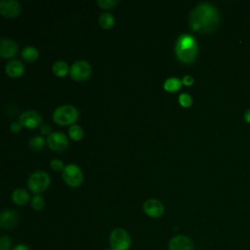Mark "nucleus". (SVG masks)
Listing matches in <instances>:
<instances>
[{"label":"nucleus","instance_id":"obj_1","mask_svg":"<svg viewBox=\"0 0 250 250\" xmlns=\"http://www.w3.org/2000/svg\"><path fill=\"white\" fill-rule=\"evenodd\" d=\"M219 19V12L214 5L210 3H200L192 9L189 22L193 30L207 33L217 27Z\"/></svg>","mask_w":250,"mask_h":250},{"label":"nucleus","instance_id":"obj_2","mask_svg":"<svg viewBox=\"0 0 250 250\" xmlns=\"http://www.w3.org/2000/svg\"><path fill=\"white\" fill-rule=\"evenodd\" d=\"M197 43L193 36L189 34H182L175 46V52L177 58L185 62L189 63L192 62L197 56Z\"/></svg>","mask_w":250,"mask_h":250},{"label":"nucleus","instance_id":"obj_3","mask_svg":"<svg viewBox=\"0 0 250 250\" xmlns=\"http://www.w3.org/2000/svg\"><path fill=\"white\" fill-rule=\"evenodd\" d=\"M108 241L112 250H129L132 245L129 232L122 228L112 229L109 234Z\"/></svg>","mask_w":250,"mask_h":250},{"label":"nucleus","instance_id":"obj_4","mask_svg":"<svg viewBox=\"0 0 250 250\" xmlns=\"http://www.w3.org/2000/svg\"><path fill=\"white\" fill-rule=\"evenodd\" d=\"M78 118L77 109L70 104L58 106L53 112V119L60 125H69L75 122Z\"/></svg>","mask_w":250,"mask_h":250},{"label":"nucleus","instance_id":"obj_5","mask_svg":"<svg viewBox=\"0 0 250 250\" xmlns=\"http://www.w3.org/2000/svg\"><path fill=\"white\" fill-rule=\"evenodd\" d=\"M50 185V177L45 171H36L32 173L28 180L27 186L33 192H41Z\"/></svg>","mask_w":250,"mask_h":250},{"label":"nucleus","instance_id":"obj_6","mask_svg":"<svg viewBox=\"0 0 250 250\" xmlns=\"http://www.w3.org/2000/svg\"><path fill=\"white\" fill-rule=\"evenodd\" d=\"M62 179L68 186L75 188L82 183L83 173L77 165L70 163L64 166L62 170Z\"/></svg>","mask_w":250,"mask_h":250},{"label":"nucleus","instance_id":"obj_7","mask_svg":"<svg viewBox=\"0 0 250 250\" xmlns=\"http://www.w3.org/2000/svg\"><path fill=\"white\" fill-rule=\"evenodd\" d=\"M69 72H70L71 77L74 80L83 81V80L88 79L89 76L91 75L92 67L88 62L80 60V61H76L75 62L72 63V65L70 66Z\"/></svg>","mask_w":250,"mask_h":250},{"label":"nucleus","instance_id":"obj_8","mask_svg":"<svg viewBox=\"0 0 250 250\" xmlns=\"http://www.w3.org/2000/svg\"><path fill=\"white\" fill-rule=\"evenodd\" d=\"M47 144L53 150L62 151L67 147L68 139L62 132H54L48 136Z\"/></svg>","mask_w":250,"mask_h":250},{"label":"nucleus","instance_id":"obj_9","mask_svg":"<svg viewBox=\"0 0 250 250\" xmlns=\"http://www.w3.org/2000/svg\"><path fill=\"white\" fill-rule=\"evenodd\" d=\"M144 212L151 218H159L164 213V205L162 202L155 198H150L145 201L143 205Z\"/></svg>","mask_w":250,"mask_h":250},{"label":"nucleus","instance_id":"obj_10","mask_svg":"<svg viewBox=\"0 0 250 250\" xmlns=\"http://www.w3.org/2000/svg\"><path fill=\"white\" fill-rule=\"evenodd\" d=\"M168 250H193V243L189 237L179 234L169 240Z\"/></svg>","mask_w":250,"mask_h":250},{"label":"nucleus","instance_id":"obj_11","mask_svg":"<svg viewBox=\"0 0 250 250\" xmlns=\"http://www.w3.org/2000/svg\"><path fill=\"white\" fill-rule=\"evenodd\" d=\"M0 13L6 18H15L21 13V6L16 0H1Z\"/></svg>","mask_w":250,"mask_h":250},{"label":"nucleus","instance_id":"obj_12","mask_svg":"<svg viewBox=\"0 0 250 250\" xmlns=\"http://www.w3.org/2000/svg\"><path fill=\"white\" fill-rule=\"evenodd\" d=\"M41 115L34 110H26L20 116V123L21 126H25L27 128H35L41 123Z\"/></svg>","mask_w":250,"mask_h":250},{"label":"nucleus","instance_id":"obj_13","mask_svg":"<svg viewBox=\"0 0 250 250\" xmlns=\"http://www.w3.org/2000/svg\"><path fill=\"white\" fill-rule=\"evenodd\" d=\"M19 222L18 213L14 210H4L0 215V226L3 229H9L14 228Z\"/></svg>","mask_w":250,"mask_h":250},{"label":"nucleus","instance_id":"obj_14","mask_svg":"<svg viewBox=\"0 0 250 250\" xmlns=\"http://www.w3.org/2000/svg\"><path fill=\"white\" fill-rule=\"evenodd\" d=\"M18 51V45L14 40L1 39L0 40V55L3 58H11Z\"/></svg>","mask_w":250,"mask_h":250},{"label":"nucleus","instance_id":"obj_15","mask_svg":"<svg viewBox=\"0 0 250 250\" xmlns=\"http://www.w3.org/2000/svg\"><path fill=\"white\" fill-rule=\"evenodd\" d=\"M5 71L11 77H19L23 73L24 65L19 60H12L6 64Z\"/></svg>","mask_w":250,"mask_h":250},{"label":"nucleus","instance_id":"obj_16","mask_svg":"<svg viewBox=\"0 0 250 250\" xmlns=\"http://www.w3.org/2000/svg\"><path fill=\"white\" fill-rule=\"evenodd\" d=\"M30 199L29 193L24 188H17L12 193V200L17 205H25Z\"/></svg>","mask_w":250,"mask_h":250},{"label":"nucleus","instance_id":"obj_17","mask_svg":"<svg viewBox=\"0 0 250 250\" xmlns=\"http://www.w3.org/2000/svg\"><path fill=\"white\" fill-rule=\"evenodd\" d=\"M52 70L57 76H64L70 69L64 61H57L52 65Z\"/></svg>","mask_w":250,"mask_h":250},{"label":"nucleus","instance_id":"obj_18","mask_svg":"<svg viewBox=\"0 0 250 250\" xmlns=\"http://www.w3.org/2000/svg\"><path fill=\"white\" fill-rule=\"evenodd\" d=\"M38 50L33 46H26L21 51V57L26 62H34L38 58Z\"/></svg>","mask_w":250,"mask_h":250},{"label":"nucleus","instance_id":"obj_19","mask_svg":"<svg viewBox=\"0 0 250 250\" xmlns=\"http://www.w3.org/2000/svg\"><path fill=\"white\" fill-rule=\"evenodd\" d=\"M182 83L183 82L177 77H169L164 81L163 86H164L165 90H167L169 92H174L181 88Z\"/></svg>","mask_w":250,"mask_h":250},{"label":"nucleus","instance_id":"obj_20","mask_svg":"<svg viewBox=\"0 0 250 250\" xmlns=\"http://www.w3.org/2000/svg\"><path fill=\"white\" fill-rule=\"evenodd\" d=\"M99 23L103 28H110L114 23V18L110 13H103L99 18Z\"/></svg>","mask_w":250,"mask_h":250},{"label":"nucleus","instance_id":"obj_21","mask_svg":"<svg viewBox=\"0 0 250 250\" xmlns=\"http://www.w3.org/2000/svg\"><path fill=\"white\" fill-rule=\"evenodd\" d=\"M68 134L70 136V138L74 141H79L82 139L83 137V129L79 126V125H76V124H73L69 127L68 129Z\"/></svg>","mask_w":250,"mask_h":250},{"label":"nucleus","instance_id":"obj_22","mask_svg":"<svg viewBox=\"0 0 250 250\" xmlns=\"http://www.w3.org/2000/svg\"><path fill=\"white\" fill-rule=\"evenodd\" d=\"M45 139L42 136H35L30 139L29 141V146L34 150H40L45 146Z\"/></svg>","mask_w":250,"mask_h":250},{"label":"nucleus","instance_id":"obj_23","mask_svg":"<svg viewBox=\"0 0 250 250\" xmlns=\"http://www.w3.org/2000/svg\"><path fill=\"white\" fill-rule=\"evenodd\" d=\"M31 207L33 210L35 211H40L42 210V208L44 207V204H45V201H44V198L39 195V194H35L32 198H31Z\"/></svg>","mask_w":250,"mask_h":250},{"label":"nucleus","instance_id":"obj_24","mask_svg":"<svg viewBox=\"0 0 250 250\" xmlns=\"http://www.w3.org/2000/svg\"><path fill=\"white\" fill-rule=\"evenodd\" d=\"M0 250H12V239L8 235L1 236Z\"/></svg>","mask_w":250,"mask_h":250},{"label":"nucleus","instance_id":"obj_25","mask_svg":"<svg viewBox=\"0 0 250 250\" xmlns=\"http://www.w3.org/2000/svg\"><path fill=\"white\" fill-rule=\"evenodd\" d=\"M179 102L183 106H189L192 104V98L188 93H182L179 96Z\"/></svg>","mask_w":250,"mask_h":250},{"label":"nucleus","instance_id":"obj_26","mask_svg":"<svg viewBox=\"0 0 250 250\" xmlns=\"http://www.w3.org/2000/svg\"><path fill=\"white\" fill-rule=\"evenodd\" d=\"M119 1L118 0H98V4L103 9H111L113 8Z\"/></svg>","mask_w":250,"mask_h":250},{"label":"nucleus","instance_id":"obj_27","mask_svg":"<svg viewBox=\"0 0 250 250\" xmlns=\"http://www.w3.org/2000/svg\"><path fill=\"white\" fill-rule=\"evenodd\" d=\"M50 165H51L52 169H54L55 171H62L64 168L63 162L62 160H60V159H57V158L52 159L51 162H50Z\"/></svg>","mask_w":250,"mask_h":250},{"label":"nucleus","instance_id":"obj_28","mask_svg":"<svg viewBox=\"0 0 250 250\" xmlns=\"http://www.w3.org/2000/svg\"><path fill=\"white\" fill-rule=\"evenodd\" d=\"M182 82H183L185 85L189 86V85H191V84L193 83V78H192V76H190V75H185V76L183 77Z\"/></svg>","mask_w":250,"mask_h":250},{"label":"nucleus","instance_id":"obj_29","mask_svg":"<svg viewBox=\"0 0 250 250\" xmlns=\"http://www.w3.org/2000/svg\"><path fill=\"white\" fill-rule=\"evenodd\" d=\"M21 128V124L20 122H13L11 124V130L15 133H18Z\"/></svg>","mask_w":250,"mask_h":250},{"label":"nucleus","instance_id":"obj_30","mask_svg":"<svg viewBox=\"0 0 250 250\" xmlns=\"http://www.w3.org/2000/svg\"><path fill=\"white\" fill-rule=\"evenodd\" d=\"M12 250H30V248L25 244H17L15 247L12 248Z\"/></svg>","mask_w":250,"mask_h":250},{"label":"nucleus","instance_id":"obj_31","mask_svg":"<svg viewBox=\"0 0 250 250\" xmlns=\"http://www.w3.org/2000/svg\"><path fill=\"white\" fill-rule=\"evenodd\" d=\"M41 133L46 135V134H51V127L49 125H42L41 127Z\"/></svg>","mask_w":250,"mask_h":250},{"label":"nucleus","instance_id":"obj_32","mask_svg":"<svg viewBox=\"0 0 250 250\" xmlns=\"http://www.w3.org/2000/svg\"><path fill=\"white\" fill-rule=\"evenodd\" d=\"M244 120L250 124V108L247 109L244 113Z\"/></svg>","mask_w":250,"mask_h":250},{"label":"nucleus","instance_id":"obj_33","mask_svg":"<svg viewBox=\"0 0 250 250\" xmlns=\"http://www.w3.org/2000/svg\"><path fill=\"white\" fill-rule=\"evenodd\" d=\"M104 250H112V249H111V248H110V249L108 248V249H104Z\"/></svg>","mask_w":250,"mask_h":250}]
</instances>
